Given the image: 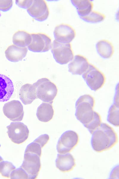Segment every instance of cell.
Wrapping results in <instances>:
<instances>
[{"mask_svg": "<svg viewBox=\"0 0 119 179\" xmlns=\"http://www.w3.org/2000/svg\"><path fill=\"white\" fill-rule=\"evenodd\" d=\"M91 145L98 152L109 150L118 142L117 135L113 128L106 123L101 125L92 134Z\"/></svg>", "mask_w": 119, "mask_h": 179, "instance_id": "cell-1", "label": "cell"}, {"mask_svg": "<svg viewBox=\"0 0 119 179\" xmlns=\"http://www.w3.org/2000/svg\"><path fill=\"white\" fill-rule=\"evenodd\" d=\"M95 100L90 95L81 96L76 103L75 115L77 119L86 127L94 119Z\"/></svg>", "mask_w": 119, "mask_h": 179, "instance_id": "cell-2", "label": "cell"}, {"mask_svg": "<svg viewBox=\"0 0 119 179\" xmlns=\"http://www.w3.org/2000/svg\"><path fill=\"white\" fill-rule=\"evenodd\" d=\"M36 98L47 103H53L58 92L56 84L45 78L38 80L33 84Z\"/></svg>", "mask_w": 119, "mask_h": 179, "instance_id": "cell-3", "label": "cell"}, {"mask_svg": "<svg viewBox=\"0 0 119 179\" xmlns=\"http://www.w3.org/2000/svg\"><path fill=\"white\" fill-rule=\"evenodd\" d=\"M51 47L54 58L60 64H67L73 58L74 53L71 43H61L55 39Z\"/></svg>", "mask_w": 119, "mask_h": 179, "instance_id": "cell-4", "label": "cell"}, {"mask_svg": "<svg viewBox=\"0 0 119 179\" xmlns=\"http://www.w3.org/2000/svg\"><path fill=\"white\" fill-rule=\"evenodd\" d=\"M82 76L89 87L95 91L101 88L106 80L104 74L91 63L86 71L82 74Z\"/></svg>", "mask_w": 119, "mask_h": 179, "instance_id": "cell-5", "label": "cell"}, {"mask_svg": "<svg viewBox=\"0 0 119 179\" xmlns=\"http://www.w3.org/2000/svg\"><path fill=\"white\" fill-rule=\"evenodd\" d=\"M20 167L27 174L29 179L37 178L41 168L40 157L35 154L25 152L24 160Z\"/></svg>", "mask_w": 119, "mask_h": 179, "instance_id": "cell-6", "label": "cell"}, {"mask_svg": "<svg viewBox=\"0 0 119 179\" xmlns=\"http://www.w3.org/2000/svg\"><path fill=\"white\" fill-rule=\"evenodd\" d=\"M79 141L78 134L72 130L68 131L63 133L59 139L57 150L59 154L71 152L77 145Z\"/></svg>", "mask_w": 119, "mask_h": 179, "instance_id": "cell-7", "label": "cell"}, {"mask_svg": "<svg viewBox=\"0 0 119 179\" xmlns=\"http://www.w3.org/2000/svg\"><path fill=\"white\" fill-rule=\"evenodd\" d=\"M7 133L11 140L19 144L24 142L28 138L29 131L27 126L21 122H12L7 127Z\"/></svg>", "mask_w": 119, "mask_h": 179, "instance_id": "cell-8", "label": "cell"}, {"mask_svg": "<svg viewBox=\"0 0 119 179\" xmlns=\"http://www.w3.org/2000/svg\"><path fill=\"white\" fill-rule=\"evenodd\" d=\"M31 40L28 46L29 49L36 52L48 51L51 45V39L46 33H42L31 34Z\"/></svg>", "mask_w": 119, "mask_h": 179, "instance_id": "cell-9", "label": "cell"}, {"mask_svg": "<svg viewBox=\"0 0 119 179\" xmlns=\"http://www.w3.org/2000/svg\"><path fill=\"white\" fill-rule=\"evenodd\" d=\"M3 111L7 118L13 121H21L24 117L23 106L18 100H12L5 103Z\"/></svg>", "mask_w": 119, "mask_h": 179, "instance_id": "cell-10", "label": "cell"}, {"mask_svg": "<svg viewBox=\"0 0 119 179\" xmlns=\"http://www.w3.org/2000/svg\"><path fill=\"white\" fill-rule=\"evenodd\" d=\"M29 14L36 20L42 21L46 19L49 14V10L46 2L44 0L33 1L27 8Z\"/></svg>", "mask_w": 119, "mask_h": 179, "instance_id": "cell-11", "label": "cell"}, {"mask_svg": "<svg viewBox=\"0 0 119 179\" xmlns=\"http://www.w3.org/2000/svg\"><path fill=\"white\" fill-rule=\"evenodd\" d=\"M54 33L55 40L62 43H70L76 36L75 29L70 25L63 23L55 27Z\"/></svg>", "mask_w": 119, "mask_h": 179, "instance_id": "cell-12", "label": "cell"}, {"mask_svg": "<svg viewBox=\"0 0 119 179\" xmlns=\"http://www.w3.org/2000/svg\"><path fill=\"white\" fill-rule=\"evenodd\" d=\"M90 64L86 58L82 55L77 54L69 64V71L73 75L83 74L87 70Z\"/></svg>", "mask_w": 119, "mask_h": 179, "instance_id": "cell-13", "label": "cell"}, {"mask_svg": "<svg viewBox=\"0 0 119 179\" xmlns=\"http://www.w3.org/2000/svg\"><path fill=\"white\" fill-rule=\"evenodd\" d=\"M56 167L63 172L72 171L76 166L75 160L71 154H59L56 161Z\"/></svg>", "mask_w": 119, "mask_h": 179, "instance_id": "cell-14", "label": "cell"}, {"mask_svg": "<svg viewBox=\"0 0 119 179\" xmlns=\"http://www.w3.org/2000/svg\"><path fill=\"white\" fill-rule=\"evenodd\" d=\"M14 90V85L12 80L5 75L0 74V102H5L9 100Z\"/></svg>", "mask_w": 119, "mask_h": 179, "instance_id": "cell-15", "label": "cell"}, {"mask_svg": "<svg viewBox=\"0 0 119 179\" xmlns=\"http://www.w3.org/2000/svg\"><path fill=\"white\" fill-rule=\"evenodd\" d=\"M27 52V47H21L13 44L7 48L5 53L8 60L11 62H17L21 61L26 56Z\"/></svg>", "mask_w": 119, "mask_h": 179, "instance_id": "cell-16", "label": "cell"}, {"mask_svg": "<svg viewBox=\"0 0 119 179\" xmlns=\"http://www.w3.org/2000/svg\"><path fill=\"white\" fill-rule=\"evenodd\" d=\"M49 136L46 134L41 135L27 146L25 152H29L37 155L40 157L42 149L48 142Z\"/></svg>", "mask_w": 119, "mask_h": 179, "instance_id": "cell-17", "label": "cell"}, {"mask_svg": "<svg viewBox=\"0 0 119 179\" xmlns=\"http://www.w3.org/2000/svg\"><path fill=\"white\" fill-rule=\"evenodd\" d=\"M52 104L44 102L38 107L37 109L36 116L39 121L47 122L52 119L54 114Z\"/></svg>", "mask_w": 119, "mask_h": 179, "instance_id": "cell-18", "label": "cell"}, {"mask_svg": "<svg viewBox=\"0 0 119 179\" xmlns=\"http://www.w3.org/2000/svg\"><path fill=\"white\" fill-rule=\"evenodd\" d=\"M19 95L20 99L25 105L31 104L37 98L33 85L28 83L22 86L19 91Z\"/></svg>", "mask_w": 119, "mask_h": 179, "instance_id": "cell-19", "label": "cell"}, {"mask_svg": "<svg viewBox=\"0 0 119 179\" xmlns=\"http://www.w3.org/2000/svg\"><path fill=\"white\" fill-rule=\"evenodd\" d=\"M96 47L99 54L104 58H110L114 52V46L108 40L103 39L99 41L96 44Z\"/></svg>", "mask_w": 119, "mask_h": 179, "instance_id": "cell-20", "label": "cell"}, {"mask_svg": "<svg viewBox=\"0 0 119 179\" xmlns=\"http://www.w3.org/2000/svg\"><path fill=\"white\" fill-rule=\"evenodd\" d=\"M31 40V34L24 30H18L12 37V42L14 44L21 47L28 46Z\"/></svg>", "mask_w": 119, "mask_h": 179, "instance_id": "cell-21", "label": "cell"}, {"mask_svg": "<svg viewBox=\"0 0 119 179\" xmlns=\"http://www.w3.org/2000/svg\"><path fill=\"white\" fill-rule=\"evenodd\" d=\"M73 4L76 8L78 13L81 17L88 14L92 11L93 4L89 0H71Z\"/></svg>", "mask_w": 119, "mask_h": 179, "instance_id": "cell-22", "label": "cell"}, {"mask_svg": "<svg viewBox=\"0 0 119 179\" xmlns=\"http://www.w3.org/2000/svg\"><path fill=\"white\" fill-rule=\"evenodd\" d=\"M119 102H115L109 109L107 120L109 122L116 127L119 126Z\"/></svg>", "mask_w": 119, "mask_h": 179, "instance_id": "cell-23", "label": "cell"}, {"mask_svg": "<svg viewBox=\"0 0 119 179\" xmlns=\"http://www.w3.org/2000/svg\"><path fill=\"white\" fill-rule=\"evenodd\" d=\"M81 17L87 22L97 23L103 21L105 19L106 16L104 14L100 12L93 10L87 15Z\"/></svg>", "mask_w": 119, "mask_h": 179, "instance_id": "cell-24", "label": "cell"}, {"mask_svg": "<svg viewBox=\"0 0 119 179\" xmlns=\"http://www.w3.org/2000/svg\"><path fill=\"white\" fill-rule=\"evenodd\" d=\"M15 169V167L10 162L2 161L0 162V174L4 177L10 178L12 172Z\"/></svg>", "mask_w": 119, "mask_h": 179, "instance_id": "cell-25", "label": "cell"}, {"mask_svg": "<svg viewBox=\"0 0 119 179\" xmlns=\"http://www.w3.org/2000/svg\"><path fill=\"white\" fill-rule=\"evenodd\" d=\"M102 120L100 115L95 111L94 119L86 127L92 134L93 132L101 125Z\"/></svg>", "mask_w": 119, "mask_h": 179, "instance_id": "cell-26", "label": "cell"}, {"mask_svg": "<svg viewBox=\"0 0 119 179\" xmlns=\"http://www.w3.org/2000/svg\"><path fill=\"white\" fill-rule=\"evenodd\" d=\"M11 179H29L28 175L21 167L14 170L11 174Z\"/></svg>", "mask_w": 119, "mask_h": 179, "instance_id": "cell-27", "label": "cell"}, {"mask_svg": "<svg viewBox=\"0 0 119 179\" xmlns=\"http://www.w3.org/2000/svg\"><path fill=\"white\" fill-rule=\"evenodd\" d=\"M12 4V0H0V10L3 11H8L11 7Z\"/></svg>", "mask_w": 119, "mask_h": 179, "instance_id": "cell-28", "label": "cell"}, {"mask_svg": "<svg viewBox=\"0 0 119 179\" xmlns=\"http://www.w3.org/2000/svg\"><path fill=\"white\" fill-rule=\"evenodd\" d=\"M33 0H16V4L20 7L28 8L32 4Z\"/></svg>", "mask_w": 119, "mask_h": 179, "instance_id": "cell-29", "label": "cell"}, {"mask_svg": "<svg viewBox=\"0 0 119 179\" xmlns=\"http://www.w3.org/2000/svg\"><path fill=\"white\" fill-rule=\"evenodd\" d=\"M1 146V145L0 144V147ZM3 161V158L1 157L0 156V162Z\"/></svg>", "mask_w": 119, "mask_h": 179, "instance_id": "cell-30", "label": "cell"}]
</instances>
